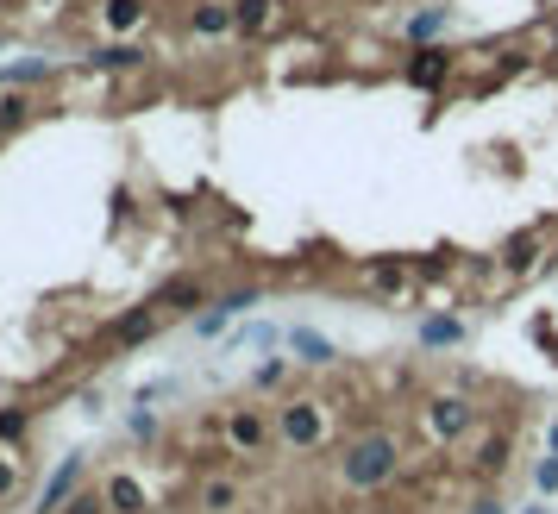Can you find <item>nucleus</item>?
<instances>
[{"label": "nucleus", "instance_id": "f257e3e1", "mask_svg": "<svg viewBox=\"0 0 558 514\" xmlns=\"http://www.w3.org/2000/svg\"><path fill=\"white\" fill-rule=\"evenodd\" d=\"M395 471H402V439H395L389 427H370V433H358V439H345L339 458H333L339 489H358V496L395 483Z\"/></svg>", "mask_w": 558, "mask_h": 514}, {"label": "nucleus", "instance_id": "f03ea898", "mask_svg": "<svg viewBox=\"0 0 558 514\" xmlns=\"http://www.w3.org/2000/svg\"><path fill=\"white\" fill-rule=\"evenodd\" d=\"M327 439H333L327 402H314V395H289V402H276V446H289V452H320Z\"/></svg>", "mask_w": 558, "mask_h": 514}, {"label": "nucleus", "instance_id": "7ed1b4c3", "mask_svg": "<svg viewBox=\"0 0 558 514\" xmlns=\"http://www.w3.org/2000/svg\"><path fill=\"white\" fill-rule=\"evenodd\" d=\"M220 433H226V452H245V458H270L276 452V408H226L220 420Z\"/></svg>", "mask_w": 558, "mask_h": 514}, {"label": "nucleus", "instance_id": "20e7f679", "mask_svg": "<svg viewBox=\"0 0 558 514\" xmlns=\"http://www.w3.org/2000/svg\"><path fill=\"white\" fill-rule=\"evenodd\" d=\"M421 414H427V433H433V439H446V446L477 427L471 395H427V408H421Z\"/></svg>", "mask_w": 558, "mask_h": 514}, {"label": "nucleus", "instance_id": "39448f33", "mask_svg": "<svg viewBox=\"0 0 558 514\" xmlns=\"http://www.w3.org/2000/svg\"><path fill=\"white\" fill-rule=\"evenodd\" d=\"M232 508H245V483L232 471H207L195 483V514H232Z\"/></svg>", "mask_w": 558, "mask_h": 514}, {"label": "nucleus", "instance_id": "423d86ee", "mask_svg": "<svg viewBox=\"0 0 558 514\" xmlns=\"http://www.w3.org/2000/svg\"><path fill=\"white\" fill-rule=\"evenodd\" d=\"M164 320H170V314H164V301L151 295L145 308H126L120 320L107 326V345H138V339H151V333H157V326H164Z\"/></svg>", "mask_w": 558, "mask_h": 514}, {"label": "nucleus", "instance_id": "0eeeda50", "mask_svg": "<svg viewBox=\"0 0 558 514\" xmlns=\"http://www.w3.org/2000/svg\"><path fill=\"white\" fill-rule=\"evenodd\" d=\"M258 301H264V289H232V295H220V301H207V314L195 320V339H220L226 320L245 314V308H258Z\"/></svg>", "mask_w": 558, "mask_h": 514}, {"label": "nucleus", "instance_id": "6e6552de", "mask_svg": "<svg viewBox=\"0 0 558 514\" xmlns=\"http://www.w3.org/2000/svg\"><path fill=\"white\" fill-rule=\"evenodd\" d=\"M283 345H289V358H295V364H308V370H327V364H339V345H333L327 333H314V326H289V333H283Z\"/></svg>", "mask_w": 558, "mask_h": 514}, {"label": "nucleus", "instance_id": "1a4fd4ad", "mask_svg": "<svg viewBox=\"0 0 558 514\" xmlns=\"http://www.w3.org/2000/svg\"><path fill=\"white\" fill-rule=\"evenodd\" d=\"M76 489H82V452H69L57 471H51V483H44V496H38V514H63L69 502H76Z\"/></svg>", "mask_w": 558, "mask_h": 514}, {"label": "nucleus", "instance_id": "9d476101", "mask_svg": "<svg viewBox=\"0 0 558 514\" xmlns=\"http://www.w3.org/2000/svg\"><path fill=\"white\" fill-rule=\"evenodd\" d=\"M145 63H151V51H145V44H132V38L101 44V51H88V57H82V69H101V76H120V69H145Z\"/></svg>", "mask_w": 558, "mask_h": 514}, {"label": "nucleus", "instance_id": "9b49d317", "mask_svg": "<svg viewBox=\"0 0 558 514\" xmlns=\"http://www.w3.org/2000/svg\"><path fill=\"white\" fill-rule=\"evenodd\" d=\"M446 76H452V51H446V44H421V51L408 57V82L414 88H439Z\"/></svg>", "mask_w": 558, "mask_h": 514}, {"label": "nucleus", "instance_id": "f8f14e48", "mask_svg": "<svg viewBox=\"0 0 558 514\" xmlns=\"http://www.w3.org/2000/svg\"><path fill=\"white\" fill-rule=\"evenodd\" d=\"M145 19H151V0H101V26H107L113 38L145 32Z\"/></svg>", "mask_w": 558, "mask_h": 514}, {"label": "nucleus", "instance_id": "ddd939ff", "mask_svg": "<svg viewBox=\"0 0 558 514\" xmlns=\"http://www.w3.org/2000/svg\"><path fill=\"white\" fill-rule=\"evenodd\" d=\"M464 333H471V326H464L458 314H427L421 320V352H458Z\"/></svg>", "mask_w": 558, "mask_h": 514}, {"label": "nucleus", "instance_id": "4468645a", "mask_svg": "<svg viewBox=\"0 0 558 514\" xmlns=\"http://www.w3.org/2000/svg\"><path fill=\"white\" fill-rule=\"evenodd\" d=\"M101 496H107V514H145V483H138L132 471H113L101 483Z\"/></svg>", "mask_w": 558, "mask_h": 514}, {"label": "nucleus", "instance_id": "2eb2a0df", "mask_svg": "<svg viewBox=\"0 0 558 514\" xmlns=\"http://www.w3.org/2000/svg\"><path fill=\"white\" fill-rule=\"evenodd\" d=\"M189 26H195V38H226V32H239V13H232V0H201L189 13Z\"/></svg>", "mask_w": 558, "mask_h": 514}, {"label": "nucleus", "instance_id": "dca6fc26", "mask_svg": "<svg viewBox=\"0 0 558 514\" xmlns=\"http://www.w3.org/2000/svg\"><path fill=\"white\" fill-rule=\"evenodd\" d=\"M38 120V95L32 88H0V138L19 132V126H32Z\"/></svg>", "mask_w": 558, "mask_h": 514}, {"label": "nucleus", "instance_id": "f3484780", "mask_svg": "<svg viewBox=\"0 0 558 514\" xmlns=\"http://www.w3.org/2000/svg\"><path fill=\"white\" fill-rule=\"evenodd\" d=\"M446 26H452V13L446 7H421V13H408V26H402V38L421 51V44H439L446 38Z\"/></svg>", "mask_w": 558, "mask_h": 514}, {"label": "nucleus", "instance_id": "a211bd4d", "mask_svg": "<svg viewBox=\"0 0 558 514\" xmlns=\"http://www.w3.org/2000/svg\"><path fill=\"white\" fill-rule=\"evenodd\" d=\"M157 301H164V314L176 320V314H189V308H201V301H207V283H201V276H176V283L157 289Z\"/></svg>", "mask_w": 558, "mask_h": 514}, {"label": "nucleus", "instance_id": "6ab92c4d", "mask_svg": "<svg viewBox=\"0 0 558 514\" xmlns=\"http://www.w3.org/2000/svg\"><path fill=\"white\" fill-rule=\"evenodd\" d=\"M51 76H57V63H51V57H19V63L0 69V88H44Z\"/></svg>", "mask_w": 558, "mask_h": 514}, {"label": "nucleus", "instance_id": "aec40b11", "mask_svg": "<svg viewBox=\"0 0 558 514\" xmlns=\"http://www.w3.org/2000/svg\"><path fill=\"white\" fill-rule=\"evenodd\" d=\"M283 333H289V326H276V320H245L239 326V339H232V345H239V352H276V345H283Z\"/></svg>", "mask_w": 558, "mask_h": 514}, {"label": "nucleus", "instance_id": "412c9836", "mask_svg": "<svg viewBox=\"0 0 558 514\" xmlns=\"http://www.w3.org/2000/svg\"><path fill=\"white\" fill-rule=\"evenodd\" d=\"M546 245V226H533V232H521V239H508L502 245V270L508 276H521V270H533V251Z\"/></svg>", "mask_w": 558, "mask_h": 514}, {"label": "nucleus", "instance_id": "4be33fe9", "mask_svg": "<svg viewBox=\"0 0 558 514\" xmlns=\"http://www.w3.org/2000/svg\"><path fill=\"white\" fill-rule=\"evenodd\" d=\"M370 289H377V295H402L408 289V264H402V257H370Z\"/></svg>", "mask_w": 558, "mask_h": 514}, {"label": "nucleus", "instance_id": "5701e85b", "mask_svg": "<svg viewBox=\"0 0 558 514\" xmlns=\"http://www.w3.org/2000/svg\"><path fill=\"white\" fill-rule=\"evenodd\" d=\"M232 13H239V32H264L276 19V0H232Z\"/></svg>", "mask_w": 558, "mask_h": 514}, {"label": "nucleus", "instance_id": "b1692460", "mask_svg": "<svg viewBox=\"0 0 558 514\" xmlns=\"http://www.w3.org/2000/svg\"><path fill=\"white\" fill-rule=\"evenodd\" d=\"M464 464H471V471H496V477H502V464H508V439H502V433H496V439H483V446L464 458Z\"/></svg>", "mask_w": 558, "mask_h": 514}, {"label": "nucleus", "instance_id": "393cba45", "mask_svg": "<svg viewBox=\"0 0 558 514\" xmlns=\"http://www.w3.org/2000/svg\"><path fill=\"white\" fill-rule=\"evenodd\" d=\"M26 427H32L26 408H0V446H19V439H26Z\"/></svg>", "mask_w": 558, "mask_h": 514}, {"label": "nucleus", "instance_id": "a878e982", "mask_svg": "<svg viewBox=\"0 0 558 514\" xmlns=\"http://www.w3.org/2000/svg\"><path fill=\"white\" fill-rule=\"evenodd\" d=\"M289 364H295V358H264L258 370H251V389H276V383L289 377Z\"/></svg>", "mask_w": 558, "mask_h": 514}, {"label": "nucleus", "instance_id": "bb28decb", "mask_svg": "<svg viewBox=\"0 0 558 514\" xmlns=\"http://www.w3.org/2000/svg\"><path fill=\"white\" fill-rule=\"evenodd\" d=\"M533 489H540V502L558 496V458H540V464H533Z\"/></svg>", "mask_w": 558, "mask_h": 514}, {"label": "nucleus", "instance_id": "cd10ccee", "mask_svg": "<svg viewBox=\"0 0 558 514\" xmlns=\"http://www.w3.org/2000/svg\"><path fill=\"white\" fill-rule=\"evenodd\" d=\"M19 496V458H7V452H0V508H7Z\"/></svg>", "mask_w": 558, "mask_h": 514}, {"label": "nucleus", "instance_id": "c85d7f7f", "mask_svg": "<svg viewBox=\"0 0 558 514\" xmlns=\"http://www.w3.org/2000/svg\"><path fill=\"white\" fill-rule=\"evenodd\" d=\"M63 514H107V496L101 489H76V502H69Z\"/></svg>", "mask_w": 558, "mask_h": 514}, {"label": "nucleus", "instance_id": "c756f323", "mask_svg": "<svg viewBox=\"0 0 558 514\" xmlns=\"http://www.w3.org/2000/svg\"><path fill=\"white\" fill-rule=\"evenodd\" d=\"M126 427H132V439H157V414H151V408H132Z\"/></svg>", "mask_w": 558, "mask_h": 514}, {"label": "nucleus", "instance_id": "7c9ffc66", "mask_svg": "<svg viewBox=\"0 0 558 514\" xmlns=\"http://www.w3.org/2000/svg\"><path fill=\"white\" fill-rule=\"evenodd\" d=\"M533 339H540V345H546V352H552V364H558V326H552L546 314H540V320H533Z\"/></svg>", "mask_w": 558, "mask_h": 514}, {"label": "nucleus", "instance_id": "2f4dec72", "mask_svg": "<svg viewBox=\"0 0 558 514\" xmlns=\"http://www.w3.org/2000/svg\"><path fill=\"white\" fill-rule=\"evenodd\" d=\"M471 514H502V502H490V496H483V502H477Z\"/></svg>", "mask_w": 558, "mask_h": 514}, {"label": "nucleus", "instance_id": "473e14b6", "mask_svg": "<svg viewBox=\"0 0 558 514\" xmlns=\"http://www.w3.org/2000/svg\"><path fill=\"white\" fill-rule=\"evenodd\" d=\"M546 446H552V458H558V420H552V433H546Z\"/></svg>", "mask_w": 558, "mask_h": 514}, {"label": "nucleus", "instance_id": "72a5a7b5", "mask_svg": "<svg viewBox=\"0 0 558 514\" xmlns=\"http://www.w3.org/2000/svg\"><path fill=\"white\" fill-rule=\"evenodd\" d=\"M521 514H552V508H546V502H533V508H521Z\"/></svg>", "mask_w": 558, "mask_h": 514}]
</instances>
